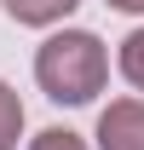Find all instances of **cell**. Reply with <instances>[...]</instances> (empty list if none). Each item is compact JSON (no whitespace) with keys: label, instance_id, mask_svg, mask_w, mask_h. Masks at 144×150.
Returning <instances> with one entry per match:
<instances>
[{"label":"cell","instance_id":"obj_7","mask_svg":"<svg viewBox=\"0 0 144 150\" xmlns=\"http://www.w3.org/2000/svg\"><path fill=\"white\" fill-rule=\"evenodd\" d=\"M115 12H144V0H109Z\"/></svg>","mask_w":144,"mask_h":150},{"label":"cell","instance_id":"obj_6","mask_svg":"<svg viewBox=\"0 0 144 150\" xmlns=\"http://www.w3.org/2000/svg\"><path fill=\"white\" fill-rule=\"evenodd\" d=\"M29 150H87V139H81V133H69V127H46Z\"/></svg>","mask_w":144,"mask_h":150},{"label":"cell","instance_id":"obj_1","mask_svg":"<svg viewBox=\"0 0 144 150\" xmlns=\"http://www.w3.org/2000/svg\"><path fill=\"white\" fill-rule=\"evenodd\" d=\"M104 75H109V52L87 29H64L35 52V81L52 104H92L104 93Z\"/></svg>","mask_w":144,"mask_h":150},{"label":"cell","instance_id":"obj_5","mask_svg":"<svg viewBox=\"0 0 144 150\" xmlns=\"http://www.w3.org/2000/svg\"><path fill=\"white\" fill-rule=\"evenodd\" d=\"M121 75L144 93V29H133V35L121 40Z\"/></svg>","mask_w":144,"mask_h":150},{"label":"cell","instance_id":"obj_3","mask_svg":"<svg viewBox=\"0 0 144 150\" xmlns=\"http://www.w3.org/2000/svg\"><path fill=\"white\" fill-rule=\"evenodd\" d=\"M81 0H6V12L18 23H29V29H46V23H58V18H69Z\"/></svg>","mask_w":144,"mask_h":150},{"label":"cell","instance_id":"obj_4","mask_svg":"<svg viewBox=\"0 0 144 150\" xmlns=\"http://www.w3.org/2000/svg\"><path fill=\"white\" fill-rule=\"evenodd\" d=\"M18 133H23V98L0 81V150H18Z\"/></svg>","mask_w":144,"mask_h":150},{"label":"cell","instance_id":"obj_2","mask_svg":"<svg viewBox=\"0 0 144 150\" xmlns=\"http://www.w3.org/2000/svg\"><path fill=\"white\" fill-rule=\"evenodd\" d=\"M98 150H144V98H115L98 115Z\"/></svg>","mask_w":144,"mask_h":150}]
</instances>
